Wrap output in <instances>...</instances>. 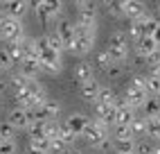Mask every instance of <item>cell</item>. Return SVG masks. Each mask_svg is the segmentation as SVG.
<instances>
[{"instance_id":"1","label":"cell","mask_w":160,"mask_h":154,"mask_svg":"<svg viewBox=\"0 0 160 154\" xmlns=\"http://www.w3.org/2000/svg\"><path fill=\"white\" fill-rule=\"evenodd\" d=\"M14 97H16L18 107H25V109H32V111H34V109H38L48 100V91L43 89V84L38 80H27V86L23 91L14 93Z\"/></svg>"},{"instance_id":"2","label":"cell","mask_w":160,"mask_h":154,"mask_svg":"<svg viewBox=\"0 0 160 154\" xmlns=\"http://www.w3.org/2000/svg\"><path fill=\"white\" fill-rule=\"evenodd\" d=\"M36 41V50H38V61H41V73H45V75H57L61 73L63 68V52H57V50H52L48 46V41L45 36H41V39H34Z\"/></svg>"},{"instance_id":"3","label":"cell","mask_w":160,"mask_h":154,"mask_svg":"<svg viewBox=\"0 0 160 154\" xmlns=\"http://www.w3.org/2000/svg\"><path fill=\"white\" fill-rule=\"evenodd\" d=\"M149 97L147 93V84H144V75H135L126 82V89H124V102L133 107L135 111L144 104V100Z\"/></svg>"},{"instance_id":"4","label":"cell","mask_w":160,"mask_h":154,"mask_svg":"<svg viewBox=\"0 0 160 154\" xmlns=\"http://www.w3.org/2000/svg\"><path fill=\"white\" fill-rule=\"evenodd\" d=\"M74 25H77V23H74ZM92 48H95V30L77 25V27H74V43H72L70 52L77 54V57H86Z\"/></svg>"},{"instance_id":"5","label":"cell","mask_w":160,"mask_h":154,"mask_svg":"<svg viewBox=\"0 0 160 154\" xmlns=\"http://www.w3.org/2000/svg\"><path fill=\"white\" fill-rule=\"evenodd\" d=\"M81 136L86 138L88 145H92V147H104L106 140H108V127L102 125L99 120H90Z\"/></svg>"},{"instance_id":"6","label":"cell","mask_w":160,"mask_h":154,"mask_svg":"<svg viewBox=\"0 0 160 154\" xmlns=\"http://www.w3.org/2000/svg\"><path fill=\"white\" fill-rule=\"evenodd\" d=\"M129 41L131 39H129L126 32H115V34L108 39V48H106V52H108L115 61H124L126 54H129V50H131Z\"/></svg>"},{"instance_id":"7","label":"cell","mask_w":160,"mask_h":154,"mask_svg":"<svg viewBox=\"0 0 160 154\" xmlns=\"http://www.w3.org/2000/svg\"><path fill=\"white\" fill-rule=\"evenodd\" d=\"M0 39H5L7 43H16L20 39H25V27L18 18H12L7 16L5 23H2V30H0Z\"/></svg>"},{"instance_id":"8","label":"cell","mask_w":160,"mask_h":154,"mask_svg":"<svg viewBox=\"0 0 160 154\" xmlns=\"http://www.w3.org/2000/svg\"><path fill=\"white\" fill-rule=\"evenodd\" d=\"M7 120L12 123L16 129H29L32 125H34V111L32 109H25V107H14L12 111H9Z\"/></svg>"},{"instance_id":"9","label":"cell","mask_w":160,"mask_h":154,"mask_svg":"<svg viewBox=\"0 0 160 154\" xmlns=\"http://www.w3.org/2000/svg\"><path fill=\"white\" fill-rule=\"evenodd\" d=\"M74 27H77V25H74L72 20H66V18L57 23V30H54V32L59 34V39H61L63 50H66V52L72 50V43H74Z\"/></svg>"},{"instance_id":"10","label":"cell","mask_w":160,"mask_h":154,"mask_svg":"<svg viewBox=\"0 0 160 154\" xmlns=\"http://www.w3.org/2000/svg\"><path fill=\"white\" fill-rule=\"evenodd\" d=\"M77 25H81V27H90V30L97 27V5H92L90 0H88L83 7H79Z\"/></svg>"},{"instance_id":"11","label":"cell","mask_w":160,"mask_h":154,"mask_svg":"<svg viewBox=\"0 0 160 154\" xmlns=\"http://www.w3.org/2000/svg\"><path fill=\"white\" fill-rule=\"evenodd\" d=\"M61 111V104L54 100H45L38 109H34V123H41V120H57Z\"/></svg>"},{"instance_id":"12","label":"cell","mask_w":160,"mask_h":154,"mask_svg":"<svg viewBox=\"0 0 160 154\" xmlns=\"http://www.w3.org/2000/svg\"><path fill=\"white\" fill-rule=\"evenodd\" d=\"M115 113H117V104H99L95 102V120H99L106 127H115Z\"/></svg>"},{"instance_id":"13","label":"cell","mask_w":160,"mask_h":154,"mask_svg":"<svg viewBox=\"0 0 160 154\" xmlns=\"http://www.w3.org/2000/svg\"><path fill=\"white\" fill-rule=\"evenodd\" d=\"M63 9V3L61 0H43L38 7H36V14L41 16V20H52L61 14Z\"/></svg>"},{"instance_id":"14","label":"cell","mask_w":160,"mask_h":154,"mask_svg":"<svg viewBox=\"0 0 160 154\" xmlns=\"http://www.w3.org/2000/svg\"><path fill=\"white\" fill-rule=\"evenodd\" d=\"M2 12L7 16H12V18H23L27 12H29V0H9V3H5V9Z\"/></svg>"},{"instance_id":"15","label":"cell","mask_w":160,"mask_h":154,"mask_svg":"<svg viewBox=\"0 0 160 154\" xmlns=\"http://www.w3.org/2000/svg\"><path fill=\"white\" fill-rule=\"evenodd\" d=\"M99 82L95 80H88V82H83L79 84V95H81V100H86V102H97V95H99Z\"/></svg>"},{"instance_id":"16","label":"cell","mask_w":160,"mask_h":154,"mask_svg":"<svg viewBox=\"0 0 160 154\" xmlns=\"http://www.w3.org/2000/svg\"><path fill=\"white\" fill-rule=\"evenodd\" d=\"M135 109L129 107L124 100L117 102V113H115V125H131L133 123V118H135Z\"/></svg>"},{"instance_id":"17","label":"cell","mask_w":160,"mask_h":154,"mask_svg":"<svg viewBox=\"0 0 160 154\" xmlns=\"http://www.w3.org/2000/svg\"><path fill=\"white\" fill-rule=\"evenodd\" d=\"M88 123H90V118H88V116H83V113H72V116H68L66 123H63V127H68V129L74 131L77 136H81Z\"/></svg>"},{"instance_id":"18","label":"cell","mask_w":160,"mask_h":154,"mask_svg":"<svg viewBox=\"0 0 160 154\" xmlns=\"http://www.w3.org/2000/svg\"><path fill=\"white\" fill-rule=\"evenodd\" d=\"M18 73L27 80H36L41 75V61L38 59H23L18 63Z\"/></svg>"},{"instance_id":"19","label":"cell","mask_w":160,"mask_h":154,"mask_svg":"<svg viewBox=\"0 0 160 154\" xmlns=\"http://www.w3.org/2000/svg\"><path fill=\"white\" fill-rule=\"evenodd\" d=\"M135 43V54L138 57H149L151 52H156L158 50V43L151 39V36H142V39H138V41H133Z\"/></svg>"},{"instance_id":"20","label":"cell","mask_w":160,"mask_h":154,"mask_svg":"<svg viewBox=\"0 0 160 154\" xmlns=\"http://www.w3.org/2000/svg\"><path fill=\"white\" fill-rule=\"evenodd\" d=\"M29 150H45V152H50V138L43 136L38 129L29 127Z\"/></svg>"},{"instance_id":"21","label":"cell","mask_w":160,"mask_h":154,"mask_svg":"<svg viewBox=\"0 0 160 154\" xmlns=\"http://www.w3.org/2000/svg\"><path fill=\"white\" fill-rule=\"evenodd\" d=\"M147 14V7L140 3V0H129V3L124 5V16L129 20H138Z\"/></svg>"},{"instance_id":"22","label":"cell","mask_w":160,"mask_h":154,"mask_svg":"<svg viewBox=\"0 0 160 154\" xmlns=\"http://www.w3.org/2000/svg\"><path fill=\"white\" fill-rule=\"evenodd\" d=\"M92 66L88 63V61H79L77 66H74V82H77V86L79 84H83V82H88V80H92Z\"/></svg>"},{"instance_id":"23","label":"cell","mask_w":160,"mask_h":154,"mask_svg":"<svg viewBox=\"0 0 160 154\" xmlns=\"http://www.w3.org/2000/svg\"><path fill=\"white\" fill-rule=\"evenodd\" d=\"M140 116H144V118H151V116H160V97H156V95H149L147 100H144V104L140 107Z\"/></svg>"},{"instance_id":"24","label":"cell","mask_w":160,"mask_h":154,"mask_svg":"<svg viewBox=\"0 0 160 154\" xmlns=\"http://www.w3.org/2000/svg\"><path fill=\"white\" fill-rule=\"evenodd\" d=\"M138 25H140V30H142V36H153V32L158 30V20L153 16L144 14L142 18H138Z\"/></svg>"},{"instance_id":"25","label":"cell","mask_w":160,"mask_h":154,"mask_svg":"<svg viewBox=\"0 0 160 154\" xmlns=\"http://www.w3.org/2000/svg\"><path fill=\"white\" fill-rule=\"evenodd\" d=\"M25 39H27V36H25ZM25 39H20V41L9 43V46H7V50H9V54H12L14 63H20V61L25 59Z\"/></svg>"},{"instance_id":"26","label":"cell","mask_w":160,"mask_h":154,"mask_svg":"<svg viewBox=\"0 0 160 154\" xmlns=\"http://www.w3.org/2000/svg\"><path fill=\"white\" fill-rule=\"evenodd\" d=\"M144 134L158 140V136H160V116L144 118Z\"/></svg>"},{"instance_id":"27","label":"cell","mask_w":160,"mask_h":154,"mask_svg":"<svg viewBox=\"0 0 160 154\" xmlns=\"http://www.w3.org/2000/svg\"><path fill=\"white\" fill-rule=\"evenodd\" d=\"M113 140H135V134L131 131V127H129V125H115Z\"/></svg>"},{"instance_id":"28","label":"cell","mask_w":160,"mask_h":154,"mask_svg":"<svg viewBox=\"0 0 160 154\" xmlns=\"http://www.w3.org/2000/svg\"><path fill=\"white\" fill-rule=\"evenodd\" d=\"M97 102H99V104H117L115 91H113V89H106V86H102V89H99V95H97Z\"/></svg>"},{"instance_id":"29","label":"cell","mask_w":160,"mask_h":154,"mask_svg":"<svg viewBox=\"0 0 160 154\" xmlns=\"http://www.w3.org/2000/svg\"><path fill=\"white\" fill-rule=\"evenodd\" d=\"M144 84H147V93L149 95H158L160 93V77H156V75H144Z\"/></svg>"},{"instance_id":"30","label":"cell","mask_w":160,"mask_h":154,"mask_svg":"<svg viewBox=\"0 0 160 154\" xmlns=\"http://www.w3.org/2000/svg\"><path fill=\"white\" fill-rule=\"evenodd\" d=\"M16 127L9 123V120H5V123H0V140H12L16 136Z\"/></svg>"},{"instance_id":"31","label":"cell","mask_w":160,"mask_h":154,"mask_svg":"<svg viewBox=\"0 0 160 154\" xmlns=\"http://www.w3.org/2000/svg\"><path fill=\"white\" fill-rule=\"evenodd\" d=\"M129 3V0H111L108 5H106V9H108V14L113 16H124V5Z\"/></svg>"},{"instance_id":"32","label":"cell","mask_w":160,"mask_h":154,"mask_svg":"<svg viewBox=\"0 0 160 154\" xmlns=\"http://www.w3.org/2000/svg\"><path fill=\"white\" fill-rule=\"evenodd\" d=\"M9 84H12L14 93H18V91H23L25 86H27V77H23L20 73H14L12 77H9Z\"/></svg>"},{"instance_id":"33","label":"cell","mask_w":160,"mask_h":154,"mask_svg":"<svg viewBox=\"0 0 160 154\" xmlns=\"http://www.w3.org/2000/svg\"><path fill=\"white\" fill-rule=\"evenodd\" d=\"M113 63H115V59H113V57H111V54H108V52H106V50L97 54V66H99V68H102L104 73H106V70H108V68H111V66H113Z\"/></svg>"},{"instance_id":"34","label":"cell","mask_w":160,"mask_h":154,"mask_svg":"<svg viewBox=\"0 0 160 154\" xmlns=\"http://www.w3.org/2000/svg\"><path fill=\"white\" fill-rule=\"evenodd\" d=\"M14 66V59H12V54H9L7 48H0V70H9Z\"/></svg>"},{"instance_id":"35","label":"cell","mask_w":160,"mask_h":154,"mask_svg":"<svg viewBox=\"0 0 160 154\" xmlns=\"http://www.w3.org/2000/svg\"><path fill=\"white\" fill-rule=\"evenodd\" d=\"M45 41H48V46H50L52 50H57V52H66V50H63V43H61V39H59L57 32H52V34H45Z\"/></svg>"},{"instance_id":"36","label":"cell","mask_w":160,"mask_h":154,"mask_svg":"<svg viewBox=\"0 0 160 154\" xmlns=\"http://www.w3.org/2000/svg\"><path fill=\"white\" fill-rule=\"evenodd\" d=\"M66 147H68V143L63 140L61 136H57V138L50 140V152H54V154H63V152H66Z\"/></svg>"},{"instance_id":"37","label":"cell","mask_w":160,"mask_h":154,"mask_svg":"<svg viewBox=\"0 0 160 154\" xmlns=\"http://www.w3.org/2000/svg\"><path fill=\"white\" fill-rule=\"evenodd\" d=\"M129 127H131V131H133V134H144V116H140V113H138Z\"/></svg>"},{"instance_id":"38","label":"cell","mask_w":160,"mask_h":154,"mask_svg":"<svg viewBox=\"0 0 160 154\" xmlns=\"http://www.w3.org/2000/svg\"><path fill=\"white\" fill-rule=\"evenodd\" d=\"M115 152H135V140H115Z\"/></svg>"},{"instance_id":"39","label":"cell","mask_w":160,"mask_h":154,"mask_svg":"<svg viewBox=\"0 0 160 154\" xmlns=\"http://www.w3.org/2000/svg\"><path fill=\"white\" fill-rule=\"evenodd\" d=\"M18 147H16V140H0V154H16Z\"/></svg>"},{"instance_id":"40","label":"cell","mask_w":160,"mask_h":154,"mask_svg":"<svg viewBox=\"0 0 160 154\" xmlns=\"http://www.w3.org/2000/svg\"><path fill=\"white\" fill-rule=\"evenodd\" d=\"M122 73H124V66H122V61H115L108 70H106V75L108 77H113V80H117V77H122Z\"/></svg>"},{"instance_id":"41","label":"cell","mask_w":160,"mask_h":154,"mask_svg":"<svg viewBox=\"0 0 160 154\" xmlns=\"http://www.w3.org/2000/svg\"><path fill=\"white\" fill-rule=\"evenodd\" d=\"M61 138H63V140H66V143H68V145H74V140H77L79 136H77V134H74V131H70L68 127H63V125H61Z\"/></svg>"},{"instance_id":"42","label":"cell","mask_w":160,"mask_h":154,"mask_svg":"<svg viewBox=\"0 0 160 154\" xmlns=\"http://www.w3.org/2000/svg\"><path fill=\"white\" fill-rule=\"evenodd\" d=\"M147 63H149V68H153V66H158V63H160V48L147 57Z\"/></svg>"},{"instance_id":"43","label":"cell","mask_w":160,"mask_h":154,"mask_svg":"<svg viewBox=\"0 0 160 154\" xmlns=\"http://www.w3.org/2000/svg\"><path fill=\"white\" fill-rule=\"evenodd\" d=\"M63 154H83V152H81L79 147H74V145H68V147H66V152H63Z\"/></svg>"},{"instance_id":"44","label":"cell","mask_w":160,"mask_h":154,"mask_svg":"<svg viewBox=\"0 0 160 154\" xmlns=\"http://www.w3.org/2000/svg\"><path fill=\"white\" fill-rule=\"evenodd\" d=\"M149 73H151V75H156V77H160V63H158V66H153V68L149 70Z\"/></svg>"},{"instance_id":"45","label":"cell","mask_w":160,"mask_h":154,"mask_svg":"<svg viewBox=\"0 0 160 154\" xmlns=\"http://www.w3.org/2000/svg\"><path fill=\"white\" fill-rule=\"evenodd\" d=\"M86 3H88V0H72V5H77V7H83Z\"/></svg>"},{"instance_id":"46","label":"cell","mask_w":160,"mask_h":154,"mask_svg":"<svg viewBox=\"0 0 160 154\" xmlns=\"http://www.w3.org/2000/svg\"><path fill=\"white\" fill-rule=\"evenodd\" d=\"M29 154H52V152H45V150H29Z\"/></svg>"},{"instance_id":"47","label":"cell","mask_w":160,"mask_h":154,"mask_svg":"<svg viewBox=\"0 0 160 154\" xmlns=\"http://www.w3.org/2000/svg\"><path fill=\"white\" fill-rule=\"evenodd\" d=\"M41 3H43V0H29V7H34V9H36Z\"/></svg>"},{"instance_id":"48","label":"cell","mask_w":160,"mask_h":154,"mask_svg":"<svg viewBox=\"0 0 160 154\" xmlns=\"http://www.w3.org/2000/svg\"><path fill=\"white\" fill-rule=\"evenodd\" d=\"M5 18H7V14H5V12H0V30H2V23H5Z\"/></svg>"},{"instance_id":"49","label":"cell","mask_w":160,"mask_h":154,"mask_svg":"<svg viewBox=\"0 0 160 154\" xmlns=\"http://www.w3.org/2000/svg\"><path fill=\"white\" fill-rule=\"evenodd\" d=\"M151 154H160V143H158V145H153V147H151Z\"/></svg>"},{"instance_id":"50","label":"cell","mask_w":160,"mask_h":154,"mask_svg":"<svg viewBox=\"0 0 160 154\" xmlns=\"http://www.w3.org/2000/svg\"><path fill=\"white\" fill-rule=\"evenodd\" d=\"M115 154H138V152H115Z\"/></svg>"},{"instance_id":"51","label":"cell","mask_w":160,"mask_h":154,"mask_svg":"<svg viewBox=\"0 0 160 154\" xmlns=\"http://www.w3.org/2000/svg\"><path fill=\"white\" fill-rule=\"evenodd\" d=\"M2 89H5V84H2V82H0V93H2Z\"/></svg>"},{"instance_id":"52","label":"cell","mask_w":160,"mask_h":154,"mask_svg":"<svg viewBox=\"0 0 160 154\" xmlns=\"http://www.w3.org/2000/svg\"><path fill=\"white\" fill-rule=\"evenodd\" d=\"M102 3H104V5H108V3H111V0H102Z\"/></svg>"},{"instance_id":"53","label":"cell","mask_w":160,"mask_h":154,"mask_svg":"<svg viewBox=\"0 0 160 154\" xmlns=\"http://www.w3.org/2000/svg\"><path fill=\"white\" fill-rule=\"evenodd\" d=\"M0 3H2V5H5V3H9V0H0Z\"/></svg>"},{"instance_id":"54","label":"cell","mask_w":160,"mask_h":154,"mask_svg":"<svg viewBox=\"0 0 160 154\" xmlns=\"http://www.w3.org/2000/svg\"><path fill=\"white\" fill-rule=\"evenodd\" d=\"M156 97H160V93H158V95H156Z\"/></svg>"},{"instance_id":"55","label":"cell","mask_w":160,"mask_h":154,"mask_svg":"<svg viewBox=\"0 0 160 154\" xmlns=\"http://www.w3.org/2000/svg\"><path fill=\"white\" fill-rule=\"evenodd\" d=\"M158 143H160V136H158Z\"/></svg>"},{"instance_id":"56","label":"cell","mask_w":160,"mask_h":154,"mask_svg":"<svg viewBox=\"0 0 160 154\" xmlns=\"http://www.w3.org/2000/svg\"><path fill=\"white\" fill-rule=\"evenodd\" d=\"M158 23H160V20H158Z\"/></svg>"}]
</instances>
